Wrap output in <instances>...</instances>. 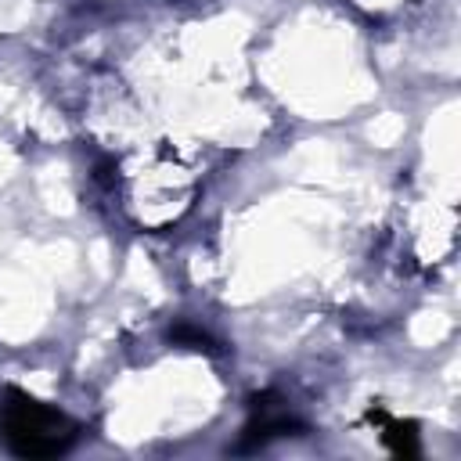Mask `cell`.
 <instances>
[{"label": "cell", "instance_id": "6da1fadb", "mask_svg": "<svg viewBox=\"0 0 461 461\" xmlns=\"http://www.w3.org/2000/svg\"><path fill=\"white\" fill-rule=\"evenodd\" d=\"M0 439L18 457H58L79 439V425L11 385L0 400Z\"/></svg>", "mask_w": 461, "mask_h": 461}, {"label": "cell", "instance_id": "7a4b0ae2", "mask_svg": "<svg viewBox=\"0 0 461 461\" xmlns=\"http://www.w3.org/2000/svg\"><path fill=\"white\" fill-rule=\"evenodd\" d=\"M367 421H378L382 425V439H385V447L396 457H418L421 454V439H418V425L414 421H396L382 407H371L367 411Z\"/></svg>", "mask_w": 461, "mask_h": 461}, {"label": "cell", "instance_id": "3957f363", "mask_svg": "<svg viewBox=\"0 0 461 461\" xmlns=\"http://www.w3.org/2000/svg\"><path fill=\"white\" fill-rule=\"evenodd\" d=\"M169 342H176L184 349H194V353H220V342L209 331L194 328V324H173L169 328Z\"/></svg>", "mask_w": 461, "mask_h": 461}]
</instances>
